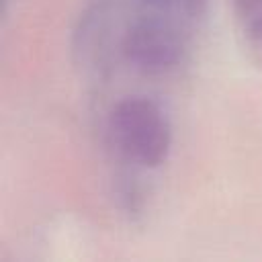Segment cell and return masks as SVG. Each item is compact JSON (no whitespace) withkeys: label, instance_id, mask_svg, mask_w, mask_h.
I'll list each match as a JSON object with an SVG mask.
<instances>
[{"label":"cell","instance_id":"1","mask_svg":"<svg viewBox=\"0 0 262 262\" xmlns=\"http://www.w3.org/2000/svg\"><path fill=\"white\" fill-rule=\"evenodd\" d=\"M108 135L117 151L141 168H158L172 149L166 111L147 96H125L108 113Z\"/></svg>","mask_w":262,"mask_h":262},{"label":"cell","instance_id":"2","mask_svg":"<svg viewBox=\"0 0 262 262\" xmlns=\"http://www.w3.org/2000/svg\"><path fill=\"white\" fill-rule=\"evenodd\" d=\"M190 31L158 14L141 12L125 29L121 51L125 61L143 76L176 72L188 51Z\"/></svg>","mask_w":262,"mask_h":262},{"label":"cell","instance_id":"3","mask_svg":"<svg viewBox=\"0 0 262 262\" xmlns=\"http://www.w3.org/2000/svg\"><path fill=\"white\" fill-rule=\"evenodd\" d=\"M141 12L164 16L184 29H192L207 10V0H139Z\"/></svg>","mask_w":262,"mask_h":262}]
</instances>
